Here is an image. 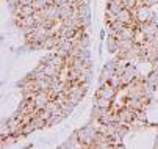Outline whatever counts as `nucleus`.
Masks as SVG:
<instances>
[{"label": "nucleus", "mask_w": 158, "mask_h": 149, "mask_svg": "<svg viewBox=\"0 0 158 149\" xmlns=\"http://www.w3.org/2000/svg\"><path fill=\"white\" fill-rule=\"evenodd\" d=\"M99 132V127H94L93 126V121L86 124L85 127H81V129H77V134H78V140L86 144L88 147H91V144L96 141V135Z\"/></svg>", "instance_id": "obj_1"}, {"label": "nucleus", "mask_w": 158, "mask_h": 149, "mask_svg": "<svg viewBox=\"0 0 158 149\" xmlns=\"http://www.w3.org/2000/svg\"><path fill=\"white\" fill-rule=\"evenodd\" d=\"M116 93H118V90L108 82V83L100 85V87H99V90L96 93V97H106V99H111L113 100V99L116 97Z\"/></svg>", "instance_id": "obj_2"}, {"label": "nucleus", "mask_w": 158, "mask_h": 149, "mask_svg": "<svg viewBox=\"0 0 158 149\" xmlns=\"http://www.w3.org/2000/svg\"><path fill=\"white\" fill-rule=\"evenodd\" d=\"M133 13H135V17H136L138 22H149V20L152 19V16H153L152 8L147 6V5H144V6H141L138 10H135Z\"/></svg>", "instance_id": "obj_3"}, {"label": "nucleus", "mask_w": 158, "mask_h": 149, "mask_svg": "<svg viewBox=\"0 0 158 149\" xmlns=\"http://www.w3.org/2000/svg\"><path fill=\"white\" fill-rule=\"evenodd\" d=\"M136 75H139V72H138L136 66L131 65V63H128L127 68H125V71H124V74H122V82H124V87H127L128 83H131V82L135 80V77H136Z\"/></svg>", "instance_id": "obj_4"}, {"label": "nucleus", "mask_w": 158, "mask_h": 149, "mask_svg": "<svg viewBox=\"0 0 158 149\" xmlns=\"http://www.w3.org/2000/svg\"><path fill=\"white\" fill-rule=\"evenodd\" d=\"M106 50L111 52V53H118V50H119V39L116 36L110 35L106 38Z\"/></svg>", "instance_id": "obj_5"}, {"label": "nucleus", "mask_w": 158, "mask_h": 149, "mask_svg": "<svg viewBox=\"0 0 158 149\" xmlns=\"http://www.w3.org/2000/svg\"><path fill=\"white\" fill-rule=\"evenodd\" d=\"M78 14L81 19H91V8H89V2H83L78 6Z\"/></svg>", "instance_id": "obj_6"}, {"label": "nucleus", "mask_w": 158, "mask_h": 149, "mask_svg": "<svg viewBox=\"0 0 158 149\" xmlns=\"http://www.w3.org/2000/svg\"><path fill=\"white\" fill-rule=\"evenodd\" d=\"M96 105H99L103 110H111L113 109V100L106 97H96Z\"/></svg>", "instance_id": "obj_7"}, {"label": "nucleus", "mask_w": 158, "mask_h": 149, "mask_svg": "<svg viewBox=\"0 0 158 149\" xmlns=\"http://www.w3.org/2000/svg\"><path fill=\"white\" fill-rule=\"evenodd\" d=\"M128 124H121L119 126V129H118V132L114 134V135H113V138H114L116 141H121V140H124V137L128 134Z\"/></svg>", "instance_id": "obj_8"}, {"label": "nucleus", "mask_w": 158, "mask_h": 149, "mask_svg": "<svg viewBox=\"0 0 158 149\" xmlns=\"http://www.w3.org/2000/svg\"><path fill=\"white\" fill-rule=\"evenodd\" d=\"M122 8L124 6L121 3H116V2H113V0H106V11H110L113 14H119Z\"/></svg>", "instance_id": "obj_9"}, {"label": "nucleus", "mask_w": 158, "mask_h": 149, "mask_svg": "<svg viewBox=\"0 0 158 149\" xmlns=\"http://www.w3.org/2000/svg\"><path fill=\"white\" fill-rule=\"evenodd\" d=\"M106 112H108V110H103V109L99 107V105L94 104V109H93V113H91V121H99Z\"/></svg>", "instance_id": "obj_10"}, {"label": "nucleus", "mask_w": 158, "mask_h": 149, "mask_svg": "<svg viewBox=\"0 0 158 149\" xmlns=\"http://www.w3.org/2000/svg\"><path fill=\"white\" fill-rule=\"evenodd\" d=\"M133 41H135V44H144V42H146V33H144L139 27H138L136 30H135Z\"/></svg>", "instance_id": "obj_11"}, {"label": "nucleus", "mask_w": 158, "mask_h": 149, "mask_svg": "<svg viewBox=\"0 0 158 149\" xmlns=\"http://www.w3.org/2000/svg\"><path fill=\"white\" fill-rule=\"evenodd\" d=\"M133 46H135V41H133V39H119V50H121V52L130 50ZM119 50H118V52H119Z\"/></svg>", "instance_id": "obj_12"}, {"label": "nucleus", "mask_w": 158, "mask_h": 149, "mask_svg": "<svg viewBox=\"0 0 158 149\" xmlns=\"http://www.w3.org/2000/svg\"><path fill=\"white\" fill-rule=\"evenodd\" d=\"M35 11H36V10L33 8V5H20L19 14H20L22 17H25V16H33Z\"/></svg>", "instance_id": "obj_13"}, {"label": "nucleus", "mask_w": 158, "mask_h": 149, "mask_svg": "<svg viewBox=\"0 0 158 149\" xmlns=\"http://www.w3.org/2000/svg\"><path fill=\"white\" fill-rule=\"evenodd\" d=\"M110 83L114 87L116 90H119V88H122L124 87V82H122V75H119V74H114L111 79H110Z\"/></svg>", "instance_id": "obj_14"}, {"label": "nucleus", "mask_w": 158, "mask_h": 149, "mask_svg": "<svg viewBox=\"0 0 158 149\" xmlns=\"http://www.w3.org/2000/svg\"><path fill=\"white\" fill-rule=\"evenodd\" d=\"M36 129H38V127H36V124H35V122H33V119H31L28 124H24V129H22V134L28 137V135H30L31 132H35Z\"/></svg>", "instance_id": "obj_15"}, {"label": "nucleus", "mask_w": 158, "mask_h": 149, "mask_svg": "<svg viewBox=\"0 0 158 149\" xmlns=\"http://www.w3.org/2000/svg\"><path fill=\"white\" fill-rule=\"evenodd\" d=\"M146 80H147V82H150L155 88H158V72L152 71V72H150V74L146 77Z\"/></svg>", "instance_id": "obj_16"}, {"label": "nucleus", "mask_w": 158, "mask_h": 149, "mask_svg": "<svg viewBox=\"0 0 158 149\" xmlns=\"http://www.w3.org/2000/svg\"><path fill=\"white\" fill-rule=\"evenodd\" d=\"M108 27H110L111 30H114V32H118V33H119V32H121V30L125 27V24L122 22V20H119V19H118V20H114L113 24H110Z\"/></svg>", "instance_id": "obj_17"}, {"label": "nucleus", "mask_w": 158, "mask_h": 149, "mask_svg": "<svg viewBox=\"0 0 158 149\" xmlns=\"http://www.w3.org/2000/svg\"><path fill=\"white\" fill-rule=\"evenodd\" d=\"M31 5H33V8L38 11V10H44L49 3L46 2V0H33V3H31Z\"/></svg>", "instance_id": "obj_18"}, {"label": "nucleus", "mask_w": 158, "mask_h": 149, "mask_svg": "<svg viewBox=\"0 0 158 149\" xmlns=\"http://www.w3.org/2000/svg\"><path fill=\"white\" fill-rule=\"evenodd\" d=\"M105 20H106V24L110 25V24L114 22V20H118V14H113V13L106 11V13H105Z\"/></svg>", "instance_id": "obj_19"}, {"label": "nucleus", "mask_w": 158, "mask_h": 149, "mask_svg": "<svg viewBox=\"0 0 158 149\" xmlns=\"http://www.w3.org/2000/svg\"><path fill=\"white\" fill-rule=\"evenodd\" d=\"M81 60H91V52H89V49H83L78 55Z\"/></svg>", "instance_id": "obj_20"}, {"label": "nucleus", "mask_w": 158, "mask_h": 149, "mask_svg": "<svg viewBox=\"0 0 158 149\" xmlns=\"http://www.w3.org/2000/svg\"><path fill=\"white\" fill-rule=\"evenodd\" d=\"M136 118L141 119V121H147V116H146V113H144L143 110H138V112H136Z\"/></svg>", "instance_id": "obj_21"}, {"label": "nucleus", "mask_w": 158, "mask_h": 149, "mask_svg": "<svg viewBox=\"0 0 158 149\" xmlns=\"http://www.w3.org/2000/svg\"><path fill=\"white\" fill-rule=\"evenodd\" d=\"M144 3L147 5V6H155V5H158V0H144Z\"/></svg>", "instance_id": "obj_22"}, {"label": "nucleus", "mask_w": 158, "mask_h": 149, "mask_svg": "<svg viewBox=\"0 0 158 149\" xmlns=\"http://www.w3.org/2000/svg\"><path fill=\"white\" fill-rule=\"evenodd\" d=\"M19 3H20V5H31L33 0H19Z\"/></svg>", "instance_id": "obj_23"}, {"label": "nucleus", "mask_w": 158, "mask_h": 149, "mask_svg": "<svg viewBox=\"0 0 158 149\" xmlns=\"http://www.w3.org/2000/svg\"><path fill=\"white\" fill-rule=\"evenodd\" d=\"M67 2H71V0H55L56 5H64V3H67Z\"/></svg>", "instance_id": "obj_24"}, {"label": "nucleus", "mask_w": 158, "mask_h": 149, "mask_svg": "<svg viewBox=\"0 0 158 149\" xmlns=\"http://www.w3.org/2000/svg\"><path fill=\"white\" fill-rule=\"evenodd\" d=\"M152 71H155V72H158V61H155V63H152Z\"/></svg>", "instance_id": "obj_25"}, {"label": "nucleus", "mask_w": 158, "mask_h": 149, "mask_svg": "<svg viewBox=\"0 0 158 149\" xmlns=\"http://www.w3.org/2000/svg\"><path fill=\"white\" fill-rule=\"evenodd\" d=\"M153 146H155V147H158V137L155 138V143H153Z\"/></svg>", "instance_id": "obj_26"}, {"label": "nucleus", "mask_w": 158, "mask_h": 149, "mask_svg": "<svg viewBox=\"0 0 158 149\" xmlns=\"http://www.w3.org/2000/svg\"><path fill=\"white\" fill-rule=\"evenodd\" d=\"M156 61H158V50H156Z\"/></svg>", "instance_id": "obj_27"}]
</instances>
